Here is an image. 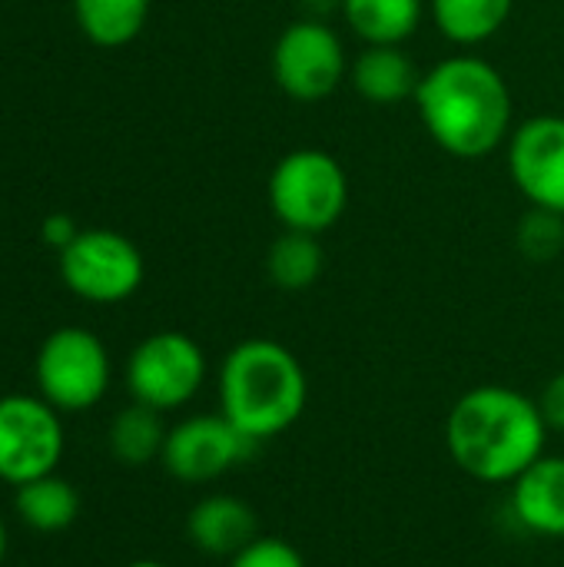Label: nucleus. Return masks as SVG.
<instances>
[{
    "instance_id": "nucleus-1",
    "label": "nucleus",
    "mask_w": 564,
    "mask_h": 567,
    "mask_svg": "<svg viewBox=\"0 0 564 567\" xmlns=\"http://www.w3.org/2000/svg\"><path fill=\"white\" fill-rule=\"evenodd\" d=\"M412 103L429 140L465 163L492 156L515 130L509 80L495 63L475 53H455L429 66Z\"/></svg>"
},
{
    "instance_id": "nucleus-2",
    "label": "nucleus",
    "mask_w": 564,
    "mask_h": 567,
    "mask_svg": "<svg viewBox=\"0 0 564 567\" xmlns=\"http://www.w3.org/2000/svg\"><path fill=\"white\" fill-rule=\"evenodd\" d=\"M539 402L512 385H475L445 415V449L459 472L482 485H512L548 449Z\"/></svg>"
},
{
    "instance_id": "nucleus-3",
    "label": "nucleus",
    "mask_w": 564,
    "mask_h": 567,
    "mask_svg": "<svg viewBox=\"0 0 564 567\" xmlns=\"http://www.w3.org/2000/svg\"><path fill=\"white\" fill-rule=\"evenodd\" d=\"M219 412L256 445L289 432L309 402V379L276 339H243L219 365Z\"/></svg>"
},
{
    "instance_id": "nucleus-4",
    "label": "nucleus",
    "mask_w": 564,
    "mask_h": 567,
    "mask_svg": "<svg viewBox=\"0 0 564 567\" xmlns=\"http://www.w3.org/2000/svg\"><path fill=\"white\" fill-rule=\"evenodd\" d=\"M266 199L283 229L322 236L346 216L349 173L332 153L319 146H299L273 166Z\"/></svg>"
},
{
    "instance_id": "nucleus-5",
    "label": "nucleus",
    "mask_w": 564,
    "mask_h": 567,
    "mask_svg": "<svg viewBox=\"0 0 564 567\" xmlns=\"http://www.w3.org/2000/svg\"><path fill=\"white\" fill-rule=\"evenodd\" d=\"M37 389L57 412H86L110 389V352L96 332L63 326L50 332L37 352Z\"/></svg>"
},
{
    "instance_id": "nucleus-6",
    "label": "nucleus",
    "mask_w": 564,
    "mask_h": 567,
    "mask_svg": "<svg viewBox=\"0 0 564 567\" xmlns=\"http://www.w3.org/2000/svg\"><path fill=\"white\" fill-rule=\"evenodd\" d=\"M206 382V352L186 332L166 329L146 336L126 359V389L133 402L156 412L189 405Z\"/></svg>"
},
{
    "instance_id": "nucleus-7",
    "label": "nucleus",
    "mask_w": 564,
    "mask_h": 567,
    "mask_svg": "<svg viewBox=\"0 0 564 567\" xmlns=\"http://www.w3.org/2000/svg\"><path fill=\"white\" fill-rule=\"evenodd\" d=\"M349 73L342 37L326 20H293L273 47L276 86L296 103H319L332 96Z\"/></svg>"
},
{
    "instance_id": "nucleus-8",
    "label": "nucleus",
    "mask_w": 564,
    "mask_h": 567,
    "mask_svg": "<svg viewBox=\"0 0 564 567\" xmlns=\"http://www.w3.org/2000/svg\"><path fill=\"white\" fill-rule=\"evenodd\" d=\"M140 249L113 229H83L60 249V276L66 289L86 302L113 306L143 286Z\"/></svg>"
},
{
    "instance_id": "nucleus-9",
    "label": "nucleus",
    "mask_w": 564,
    "mask_h": 567,
    "mask_svg": "<svg viewBox=\"0 0 564 567\" xmlns=\"http://www.w3.org/2000/svg\"><path fill=\"white\" fill-rule=\"evenodd\" d=\"M66 439L60 412L40 395L0 399V482L23 485L53 475Z\"/></svg>"
},
{
    "instance_id": "nucleus-10",
    "label": "nucleus",
    "mask_w": 564,
    "mask_h": 567,
    "mask_svg": "<svg viewBox=\"0 0 564 567\" xmlns=\"http://www.w3.org/2000/svg\"><path fill=\"white\" fill-rule=\"evenodd\" d=\"M249 442L223 412L219 415H189L166 432L163 468L186 485H209L253 455Z\"/></svg>"
},
{
    "instance_id": "nucleus-11",
    "label": "nucleus",
    "mask_w": 564,
    "mask_h": 567,
    "mask_svg": "<svg viewBox=\"0 0 564 567\" xmlns=\"http://www.w3.org/2000/svg\"><path fill=\"white\" fill-rule=\"evenodd\" d=\"M509 176L529 206L564 216V116L542 113L519 123L505 143Z\"/></svg>"
},
{
    "instance_id": "nucleus-12",
    "label": "nucleus",
    "mask_w": 564,
    "mask_h": 567,
    "mask_svg": "<svg viewBox=\"0 0 564 567\" xmlns=\"http://www.w3.org/2000/svg\"><path fill=\"white\" fill-rule=\"evenodd\" d=\"M512 518L535 538H564V455H542L509 492Z\"/></svg>"
},
{
    "instance_id": "nucleus-13",
    "label": "nucleus",
    "mask_w": 564,
    "mask_h": 567,
    "mask_svg": "<svg viewBox=\"0 0 564 567\" xmlns=\"http://www.w3.org/2000/svg\"><path fill=\"white\" fill-rule=\"evenodd\" d=\"M186 538L199 555L233 558L259 538V518L236 495H206L186 515Z\"/></svg>"
},
{
    "instance_id": "nucleus-14",
    "label": "nucleus",
    "mask_w": 564,
    "mask_h": 567,
    "mask_svg": "<svg viewBox=\"0 0 564 567\" xmlns=\"http://www.w3.org/2000/svg\"><path fill=\"white\" fill-rule=\"evenodd\" d=\"M349 80H352V90L366 103L396 106L402 100H416L422 70L412 63V56L402 47L369 43L349 63Z\"/></svg>"
},
{
    "instance_id": "nucleus-15",
    "label": "nucleus",
    "mask_w": 564,
    "mask_h": 567,
    "mask_svg": "<svg viewBox=\"0 0 564 567\" xmlns=\"http://www.w3.org/2000/svg\"><path fill=\"white\" fill-rule=\"evenodd\" d=\"M425 0H339L346 27L369 47H402L425 20Z\"/></svg>"
},
{
    "instance_id": "nucleus-16",
    "label": "nucleus",
    "mask_w": 564,
    "mask_h": 567,
    "mask_svg": "<svg viewBox=\"0 0 564 567\" xmlns=\"http://www.w3.org/2000/svg\"><path fill=\"white\" fill-rule=\"evenodd\" d=\"M515 0H429L435 30L455 47L489 43L509 23Z\"/></svg>"
},
{
    "instance_id": "nucleus-17",
    "label": "nucleus",
    "mask_w": 564,
    "mask_h": 567,
    "mask_svg": "<svg viewBox=\"0 0 564 567\" xmlns=\"http://www.w3.org/2000/svg\"><path fill=\"white\" fill-rule=\"evenodd\" d=\"M13 512L17 518L40 532V535H57V532H66L76 515H80V495L76 488L60 478L57 472L53 475H43V478H33V482H23L13 488Z\"/></svg>"
},
{
    "instance_id": "nucleus-18",
    "label": "nucleus",
    "mask_w": 564,
    "mask_h": 567,
    "mask_svg": "<svg viewBox=\"0 0 564 567\" xmlns=\"http://www.w3.org/2000/svg\"><path fill=\"white\" fill-rule=\"evenodd\" d=\"M326 269V249L319 236L283 229L266 249V276L283 292H306Z\"/></svg>"
},
{
    "instance_id": "nucleus-19",
    "label": "nucleus",
    "mask_w": 564,
    "mask_h": 567,
    "mask_svg": "<svg viewBox=\"0 0 564 567\" xmlns=\"http://www.w3.org/2000/svg\"><path fill=\"white\" fill-rule=\"evenodd\" d=\"M166 432L170 429L163 425V412L133 402L130 409L116 412V419L110 422V452L120 465L143 468L163 458Z\"/></svg>"
},
{
    "instance_id": "nucleus-20",
    "label": "nucleus",
    "mask_w": 564,
    "mask_h": 567,
    "mask_svg": "<svg viewBox=\"0 0 564 567\" xmlns=\"http://www.w3.org/2000/svg\"><path fill=\"white\" fill-rule=\"evenodd\" d=\"M73 13L86 40L96 47H123L140 37L150 0H73Z\"/></svg>"
},
{
    "instance_id": "nucleus-21",
    "label": "nucleus",
    "mask_w": 564,
    "mask_h": 567,
    "mask_svg": "<svg viewBox=\"0 0 564 567\" xmlns=\"http://www.w3.org/2000/svg\"><path fill=\"white\" fill-rule=\"evenodd\" d=\"M515 246L529 262H552L564 252V216L552 209L529 206L515 226Z\"/></svg>"
},
{
    "instance_id": "nucleus-22",
    "label": "nucleus",
    "mask_w": 564,
    "mask_h": 567,
    "mask_svg": "<svg viewBox=\"0 0 564 567\" xmlns=\"http://www.w3.org/2000/svg\"><path fill=\"white\" fill-rule=\"evenodd\" d=\"M229 567H306V558L286 538L259 535L239 555L229 558Z\"/></svg>"
},
{
    "instance_id": "nucleus-23",
    "label": "nucleus",
    "mask_w": 564,
    "mask_h": 567,
    "mask_svg": "<svg viewBox=\"0 0 564 567\" xmlns=\"http://www.w3.org/2000/svg\"><path fill=\"white\" fill-rule=\"evenodd\" d=\"M539 409L552 432H564V369L545 382V389L539 395Z\"/></svg>"
},
{
    "instance_id": "nucleus-24",
    "label": "nucleus",
    "mask_w": 564,
    "mask_h": 567,
    "mask_svg": "<svg viewBox=\"0 0 564 567\" xmlns=\"http://www.w3.org/2000/svg\"><path fill=\"white\" fill-rule=\"evenodd\" d=\"M76 236V226L66 219V216H50L47 223H43V239H50L57 249H63V246H70V239Z\"/></svg>"
},
{
    "instance_id": "nucleus-25",
    "label": "nucleus",
    "mask_w": 564,
    "mask_h": 567,
    "mask_svg": "<svg viewBox=\"0 0 564 567\" xmlns=\"http://www.w3.org/2000/svg\"><path fill=\"white\" fill-rule=\"evenodd\" d=\"M7 558V525H3V518H0V561Z\"/></svg>"
},
{
    "instance_id": "nucleus-26",
    "label": "nucleus",
    "mask_w": 564,
    "mask_h": 567,
    "mask_svg": "<svg viewBox=\"0 0 564 567\" xmlns=\"http://www.w3.org/2000/svg\"><path fill=\"white\" fill-rule=\"evenodd\" d=\"M126 567H170V565H163V561H133V565H126Z\"/></svg>"
}]
</instances>
